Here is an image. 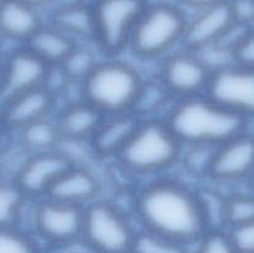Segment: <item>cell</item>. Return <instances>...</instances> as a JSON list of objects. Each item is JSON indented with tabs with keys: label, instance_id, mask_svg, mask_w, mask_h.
I'll return each mask as SVG.
<instances>
[{
	"label": "cell",
	"instance_id": "d4e9b609",
	"mask_svg": "<svg viewBox=\"0 0 254 253\" xmlns=\"http://www.w3.org/2000/svg\"><path fill=\"white\" fill-rule=\"evenodd\" d=\"M98 61L99 60H97L96 55L89 47L76 45L60 66L67 74L69 81L82 83L96 67Z\"/></svg>",
	"mask_w": 254,
	"mask_h": 253
},
{
	"label": "cell",
	"instance_id": "603a6c76",
	"mask_svg": "<svg viewBox=\"0 0 254 253\" xmlns=\"http://www.w3.org/2000/svg\"><path fill=\"white\" fill-rule=\"evenodd\" d=\"M130 253H191L189 246L148 230L136 231Z\"/></svg>",
	"mask_w": 254,
	"mask_h": 253
},
{
	"label": "cell",
	"instance_id": "30bf717a",
	"mask_svg": "<svg viewBox=\"0 0 254 253\" xmlns=\"http://www.w3.org/2000/svg\"><path fill=\"white\" fill-rule=\"evenodd\" d=\"M82 206L64 203L50 197L40 198L32 212L35 232L49 246L71 242L82 237Z\"/></svg>",
	"mask_w": 254,
	"mask_h": 253
},
{
	"label": "cell",
	"instance_id": "5b68a950",
	"mask_svg": "<svg viewBox=\"0 0 254 253\" xmlns=\"http://www.w3.org/2000/svg\"><path fill=\"white\" fill-rule=\"evenodd\" d=\"M189 16L176 2L154 1L139 17L129 47L141 60L164 59L174 47L183 45Z\"/></svg>",
	"mask_w": 254,
	"mask_h": 253
},
{
	"label": "cell",
	"instance_id": "d6a6232c",
	"mask_svg": "<svg viewBox=\"0 0 254 253\" xmlns=\"http://www.w3.org/2000/svg\"><path fill=\"white\" fill-rule=\"evenodd\" d=\"M236 22L242 26H252L254 22V0H228Z\"/></svg>",
	"mask_w": 254,
	"mask_h": 253
},
{
	"label": "cell",
	"instance_id": "52a82bcc",
	"mask_svg": "<svg viewBox=\"0 0 254 253\" xmlns=\"http://www.w3.org/2000/svg\"><path fill=\"white\" fill-rule=\"evenodd\" d=\"M149 0H93V41L106 56L129 47L134 27Z\"/></svg>",
	"mask_w": 254,
	"mask_h": 253
},
{
	"label": "cell",
	"instance_id": "83f0119b",
	"mask_svg": "<svg viewBox=\"0 0 254 253\" xmlns=\"http://www.w3.org/2000/svg\"><path fill=\"white\" fill-rule=\"evenodd\" d=\"M254 221V195L235 193L226 197V228Z\"/></svg>",
	"mask_w": 254,
	"mask_h": 253
},
{
	"label": "cell",
	"instance_id": "f1b7e54d",
	"mask_svg": "<svg viewBox=\"0 0 254 253\" xmlns=\"http://www.w3.org/2000/svg\"><path fill=\"white\" fill-rule=\"evenodd\" d=\"M216 146L208 145H188V150L181 153L180 163L185 168L186 173L196 178H207L211 160Z\"/></svg>",
	"mask_w": 254,
	"mask_h": 253
},
{
	"label": "cell",
	"instance_id": "7c38bea8",
	"mask_svg": "<svg viewBox=\"0 0 254 253\" xmlns=\"http://www.w3.org/2000/svg\"><path fill=\"white\" fill-rule=\"evenodd\" d=\"M72 165L74 164L59 148L35 153L21 164L14 181L26 197L44 198L55 181Z\"/></svg>",
	"mask_w": 254,
	"mask_h": 253
},
{
	"label": "cell",
	"instance_id": "8992f818",
	"mask_svg": "<svg viewBox=\"0 0 254 253\" xmlns=\"http://www.w3.org/2000/svg\"><path fill=\"white\" fill-rule=\"evenodd\" d=\"M136 230L114 202L97 198L84 206L82 240L94 253H130Z\"/></svg>",
	"mask_w": 254,
	"mask_h": 253
},
{
	"label": "cell",
	"instance_id": "e575fe53",
	"mask_svg": "<svg viewBox=\"0 0 254 253\" xmlns=\"http://www.w3.org/2000/svg\"><path fill=\"white\" fill-rule=\"evenodd\" d=\"M21 1L26 2V4L30 5V6L40 10L42 9V7H46L49 6V5L54 4V2L57 1V0H21Z\"/></svg>",
	"mask_w": 254,
	"mask_h": 253
},
{
	"label": "cell",
	"instance_id": "1f68e13d",
	"mask_svg": "<svg viewBox=\"0 0 254 253\" xmlns=\"http://www.w3.org/2000/svg\"><path fill=\"white\" fill-rule=\"evenodd\" d=\"M238 253H254V221L227 228Z\"/></svg>",
	"mask_w": 254,
	"mask_h": 253
},
{
	"label": "cell",
	"instance_id": "4dcf8cb0",
	"mask_svg": "<svg viewBox=\"0 0 254 253\" xmlns=\"http://www.w3.org/2000/svg\"><path fill=\"white\" fill-rule=\"evenodd\" d=\"M233 63L254 69V26H250L242 32L230 50Z\"/></svg>",
	"mask_w": 254,
	"mask_h": 253
},
{
	"label": "cell",
	"instance_id": "7a4b0ae2",
	"mask_svg": "<svg viewBox=\"0 0 254 253\" xmlns=\"http://www.w3.org/2000/svg\"><path fill=\"white\" fill-rule=\"evenodd\" d=\"M164 121L186 146H217L247 130L248 124V118L223 108L206 94L178 99Z\"/></svg>",
	"mask_w": 254,
	"mask_h": 253
},
{
	"label": "cell",
	"instance_id": "f546056e",
	"mask_svg": "<svg viewBox=\"0 0 254 253\" xmlns=\"http://www.w3.org/2000/svg\"><path fill=\"white\" fill-rule=\"evenodd\" d=\"M191 253H238L231 241L227 228H211L196 242Z\"/></svg>",
	"mask_w": 254,
	"mask_h": 253
},
{
	"label": "cell",
	"instance_id": "d590c367",
	"mask_svg": "<svg viewBox=\"0 0 254 253\" xmlns=\"http://www.w3.org/2000/svg\"><path fill=\"white\" fill-rule=\"evenodd\" d=\"M2 71H4V63L0 61V87H1V81H2Z\"/></svg>",
	"mask_w": 254,
	"mask_h": 253
},
{
	"label": "cell",
	"instance_id": "d6986e66",
	"mask_svg": "<svg viewBox=\"0 0 254 253\" xmlns=\"http://www.w3.org/2000/svg\"><path fill=\"white\" fill-rule=\"evenodd\" d=\"M42 25L40 10L21 0H0L1 37L26 44Z\"/></svg>",
	"mask_w": 254,
	"mask_h": 253
},
{
	"label": "cell",
	"instance_id": "4fadbf2b",
	"mask_svg": "<svg viewBox=\"0 0 254 253\" xmlns=\"http://www.w3.org/2000/svg\"><path fill=\"white\" fill-rule=\"evenodd\" d=\"M236 25L228 0L196 10V14L189 17L181 46L195 52L217 46Z\"/></svg>",
	"mask_w": 254,
	"mask_h": 253
},
{
	"label": "cell",
	"instance_id": "9c48e42d",
	"mask_svg": "<svg viewBox=\"0 0 254 253\" xmlns=\"http://www.w3.org/2000/svg\"><path fill=\"white\" fill-rule=\"evenodd\" d=\"M206 96L223 108L254 117V69L233 62L212 68Z\"/></svg>",
	"mask_w": 254,
	"mask_h": 253
},
{
	"label": "cell",
	"instance_id": "3957f363",
	"mask_svg": "<svg viewBox=\"0 0 254 253\" xmlns=\"http://www.w3.org/2000/svg\"><path fill=\"white\" fill-rule=\"evenodd\" d=\"M184 145L164 119H140L116 160L134 176H155L180 163Z\"/></svg>",
	"mask_w": 254,
	"mask_h": 253
},
{
	"label": "cell",
	"instance_id": "277c9868",
	"mask_svg": "<svg viewBox=\"0 0 254 253\" xmlns=\"http://www.w3.org/2000/svg\"><path fill=\"white\" fill-rule=\"evenodd\" d=\"M144 79L140 72L123 60L98 61L81 83L82 99L106 117L133 113Z\"/></svg>",
	"mask_w": 254,
	"mask_h": 253
},
{
	"label": "cell",
	"instance_id": "9a60e30c",
	"mask_svg": "<svg viewBox=\"0 0 254 253\" xmlns=\"http://www.w3.org/2000/svg\"><path fill=\"white\" fill-rule=\"evenodd\" d=\"M55 106V97L45 87L30 89L0 104V121L20 130L27 124L47 118Z\"/></svg>",
	"mask_w": 254,
	"mask_h": 253
},
{
	"label": "cell",
	"instance_id": "ac0fdd59",
	"mask_svg": "<svg viewBox=\"0 0 254 253\" xmlns=\"http://www.w3.org/2000/svg\"><path fill=\"white\" fill-rule=\"evenodd\" d=\"M104 118L96 107L81 99L67 104L55 121L62 140L89 141Z\"/></svg>",
	"mask_w": 254,
	"mask_h": 253
},
{
	"label": "cell",
	"instance_id": "484cf974",
	"mask_svg": "<svg viewBox=\"0 0 254 253\" xmlns=\"http://www.w3.org/2000/svg\"><path fill=\"white\" fill-rule=\"evenodd\" d=\"M169 98H173V97L166 91L160 81L148 84L144 82L133 113L140 119L156 118V117H153L154 113L163 108Z\"/></svg>",
	"mask_w": 254,
	"mask_h": 253
},
{
	"label": "cell",
	"instance_id": "44dd1931",
	"mask_svg": "<svg viewBox=\"0 0 254 253\" xmlns=\"http://www.w3.org/2000/svg\"><path fill=\"white\" fill-rule=\"evenodd\" d=\"M49 24L54 25L72 39L93 40V14L92 6L84 2H69L57 6L50 16Z\"/></svg>",
	"mask_w": 254,
	"mask_h": 253
},
{
	"label": "cell",
	"instance_id": "ba28073f",
	"mask_svg": "<svg viewBox=\"0 0 254 253\" xmlns=\"http://www.w3.org/2000/svg\"><path fill=\"white\" fill-rule=\"evenodd\" d=\"M211 73L212 68L198 52L183 49L164 57L159 81L171 97L183 99L205 94Z\"/></svg>",
	"mask_w": 254,
	"mask_h": 253
},
{
	"label": "cell",
	"instance_id": "cb8c5ba5",
	"mask_svg": "<svg viewBox=\"0 0 254 253\" xmlns=\"http://www.w3.org/2000/svg\"><path fill=\"white\" fill-rule=\"evenodd\" d=\"M26 198L15 181H0V227L16 226Z\"/></svg>",
	"mask_w": 254,
	"mask_h": 253
},
{
	"label": "cell",
	"instance_id": "5bb4252c",
	"mask_svg": "<svg viewBox=\"0 0 254 253\" xmlns=\"http://www.w3.org/2000/svg\"><path fill=\"white\" fill-rule=\"evenodd\" d=\"M50 67L26 47L12 52L4 62L0 104L30 89L44 87Z\"/></svg>",
	"mask_w": 254,
	"mask_h": 253
},
{
	"label": "cell",
	"instance_id": "836d02e7",
	"mask_svg": "<svg viewBox=\"0 0 254 253\" xmlns=\"http://www.w3.org/2000/svg\"><path fill=\"white\" fill-rule=\"evenodd\" d=\"M175 1L180 6H189L195 10H200L211 6V5L218 4V2H222L225 0H175Z\"/></svg>",
	"mask_w": 254,
	"mask_h": 253
},
{
	"label": "cell",
	"instance_id": "2e32d148",
	"mask_svg": "<svg viewBox=\"0 0 254 253\" xmlns=\"http://www.w3.org/2000/svg\"><path fill=\"white\" fill-rule=\"evenodd\" d=\"M101 189V181L91 169L72 165L55 181L46 197L84 207L99 198Z\"/></svg>",
	"mask_w": 254,
	"mask_h": 253
},
{
	"label": "cell",
	"instance_id": "74e56055",
	"mask_svg": "<svg viewBox=\"0 0 254 253\" xmlns=\"http://www.w3.org/2000/svg\"><path fill=\"white\" fill-rule=\"evenodd\" d=\"M253 181H254V179H253Z\"/></svg>",
	"mask_w": 254,
	"mask_h": 253
},
{
	"label": "cell",
	"instance_id": "e0dca14e",
	"mask_svg": "<svg viewBox=\"0 0 254 253\" xmlns=\"http://www.w3.org/2000/svg\"><path fill=\"white\" fill-rule=\"evenodd\" d=\"M140 118L134 113L106 117L89 140L97 158H117L138 126Z\"/></svg>",
	"mask_w": 254,
	"mask_h": 253
},
{
	"label": "cell",
	"instance_id": "6da1fadb",
	"mask_svg": "<svg viewBox=\"0 0 254 253\" xmlns=\"http://www.w3.org/2000/svg\"><path fill=\"white\" fill-rule=\"evenodd\" d=\"M141 228L190 246L208 231L197 190L170 178L146 181L134 196Z\"/></svg>",
	"mask_w": 254,
	"mask_h": 253
},
{
	"label": "cell",
	"instance_id": "7402d4cb",
	"mask_svg": "<svg viewBox=\"0 0 254 253\" xmlns=\"http://www.w3.org/2000/svg\"><path fill=\"white\" fill-rule=\"evenodd\" d=\"M19 131L21 145L31 154L57 149L62 140L56 121L49 117L27 124Z\"/></svg>",
	"mask_w": 254,
	"mask_h": 253
},
{
	"label": "cell",
	"instance_id": "8d00e7d4",
	"mask_svg": "<svg viewBox=\"0 0 254 253\" xmlns=\"http://www.w3.org/2000/svg\"><path fill=\"white\" fill-rule=\"evenodd\" d=\"M0 39H1V35H0Z\"/></svg>",
	"mask_w": 254,
	"mask_h": 253
},
{
	"label": "cell",
	"instance_id": "4316f807",
	"mask_svg": "<svg viewBox=\"0 0 254 253\" xmlns=\"http://www.w3.org/2000/svg\"><path fill=\"white\" fill-rule=\"evenodd\" d=\"M0 253H42L37 241L17 226L0 227Z\"/></svg>",
	"mask_w": 254,
	"mask_h": 253
},
{
	"label": "cell",
	"instance_id": "ffe728a7",
	"mask_svg": "<svg viewBox=\"0 0 254 253\" xmlns=\"http://www.w3.org/2000/svg\"><path fill=\"white\" fill-rule=\"evenodd\" d=\"M76 45V40L54 25L44 24L30 37L25 47L49 66H57L64 61Z\"/></svg>",
	"mask_w": 254,
	"mask_h": 253
},
{
	"label": "cell",
	"instance_id": "8fae6325",
	"mask_svg": "<svg viewBox=\"0 0 254 253\" xmlns=\"http://www.w3.org/2000/svg\"><path fill=\"white\" fill-rule=\"evenodd\" d=\"M207 179L215 183H238L254 179V135L247 130L215 148Z\"/></svg>",
	"mask_w": 254,
	"mask_h": 253
}]
</instances>
